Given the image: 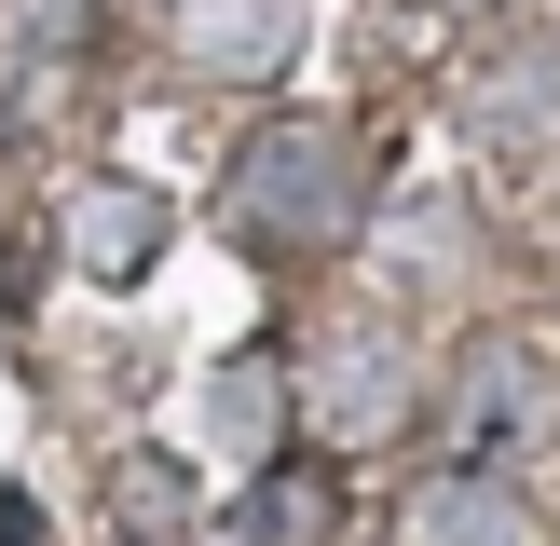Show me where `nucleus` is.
Returning a JSON list of instances; mask_svg holds the SVG:
<instances>
[{
    "mask_svg": "<svg viewBox=\"0 0 560 546\" xmlns=\"http://www.w3.org/2000/svg\"><path fill=\"white\" fill-rule=\"evenodd\" d=\"M288 410H301V382L273 369V355H233V369L206 382V424L233 437V451H273V437H288Z\"/></svg>",
    "mask_w": 560,
    "mask_h": 546,
    "instance_id": "nucleus-10",
    "label": "nucleus"
},
{
    "mask_svg": "<svg viewBox=\"0 0 560 546\" xmlns=\"http://www.w3.org/2000/svg\"><path fill=\"white\" fill-rule=\"evenodd\" d=\"M164 233H178V218H164L151 178H82L69 205H55V260L96 273V287H137V273L164 260Z\"/></svg>",
    "mask_w": 560,
    "mask_h": 546,
    "instance_id": "nucleus-4",
    "label": "nucleus"
},
{
    "mask_svg": "<svg viewBox=\"0 0 560 546\" xmlns=\"http://www.w3.org/2000/svg\"><path fill=\"white\" fill-rule=\"evenodd\" d=\"M465 123H479V151H506V164H560V41H506L479 82H465Z\"/></svg>",
    "mask_w": 560,
    "mask_h": 546,
    "instance_id": "nucleus-6",
    "label": "nucleus"
},
{
    "mask_svg": "<svg viewBox=\"0 0 560 546\" xmlns=\"http://www.w3.org/2000/svg\"><path fill=\"white\" fill-rule=\"evenodd\" d=\"M124 519H137V533H178V519H191V491H178V464H164V451L124 464Z\"/></svg>",
    "mask_w": 560,
    "mask_h": 546,
    "instance_id": "nucleus-12",
    "label": "nucleus"
},
{
    "mask_svg": "<svg viewBox=\"0 0 560 546\" xmlns=\"http://www.w3.org/2000/svg\"><path fill=\"white\" fill-rule=\"evenodd\" d=\"M301 410H315V437L328 451H370V437H397L410 410H424V369H410V342L397 328H328L315 342V369H301Z\"/></svg>",
    "mask_w": 560,
    "mask_h": 546,
    "instance_id": "nucleus-3",
    "label": "nucleus"
},
{
    "mask_svg": "<svg viewBox=\"0 0 560 546\" xmlns=\"http://www.w3.org/2000/svg\"><path fill=\"white\" fill-rule=\"evenodd\" d=\"M438 437H452V451H479V464H506V451H534V437H560V355L520 342V328L465 342L452 382H438Z\"/></svg>",
    "mask_w": 560,
    "mask_h": 546,
    "instance_id": "nucleus-2",
    "label": "nucleus"
},
{
    "mask_svg": "<svg viewBox=\"0 0 560 546\" xmlns=\"http://www.w3.org/2000/svg\"><path fill=\"white\" fill-rule=\"evenodd\" d=\"M397 546H547V519H534V491L506 478V464H479V451H452L424 491H410V519H397Z\"/></svg>",
    "mask_w": 560,
    "mask_h": 546,
    "instance_id": "nucleus-5",
    "label": "nucleus"
},
{
    "mask_svg": "<svg viewBox=\"0 0 560 546\" xmlns=\"http://www.w3.org/2000/svg\"><path fill=\"white\" fill-rule=\"evenodd\" d=\"M219 533H233V546H328V533H342V478H328L315 451H273L260 478L233 491Z\"/></svg>",
    "mask_w": 560,
    "mask_h": 546,
    "instance_id": "nucleus-8",
    "label": "nucleus"
},
{
    "mask_svg": "<svg viewBox=\"0 0 560 546\" xmlns=\"http://www.w3.org/2000/svg\"><path fill=\"white\" fill-rule=\"evenodd\" d=\"M164 27H178V55L206 82H273L301 55V0H178Z\"/></svg>",
    "mask_w": 560,
    "mask_h": 546,
    "instance_id": "nucleus-7",
    "label": "nucleus"
},
{
    "mask_svg": "<svg viewBox=\"0 0 560 546\" xmlns=\"http://www.w3.org/2000/svg\"><path fill=\"white\" fill-rule=\"evenodd\" d=\"M82 41H96L82 0H14V14H0V55H14V69H69Z\"/></svg>",
    "mask_w": 560,
    "mask_h": 546,
    "instance_id": "nucleus-11",
    "label": "nucleus"
},
{
    "mask_svg": "<svg viewBox=\"0 0 560 546\" xmlns=\"http://www.w3.org/2000/svg\"><path fill=\"white\" fill-rule=\"evenodd\" d=\"M355 218H370V151L342 123H260L219 178V233L246 260H328L355 246Z\"/></svg>",
    "mask_w": 560,
    "mask_h": 546,
    "instance_id": "nucleus-1",
    "label": "nucleus"
},
{
    "mask_svg": "<svg viewBox=\"0 0 560 546\" xmlns=\"http://www.w3.org/2000/svg\"><path fill=\"white\" fill-rule=\"evenodd\" d=\"M383 273H397L410 300L465 287V273H479V260H465V205H397V218H383Z\"/></svg>",
    "mask_w": 560,
    "mask_h": 546,
    "instance_id": "nucleus-9",
    "label": "nucleus"
},
{
    "mask_svg": "<svg viewBox=\"0 0 560 546\" xmlns=\"http://www.w3.org/2000/svg\"><path fill=\"white\" fill-rule=\"evenodd\" d=\"M124 546H164V533H124Z\"/></svg>",
    "mask_w": 560,
    "mask_h": 546,
    "instance_id": "nucleus-13",
    "label": "nucleus"
}]
</instances>
